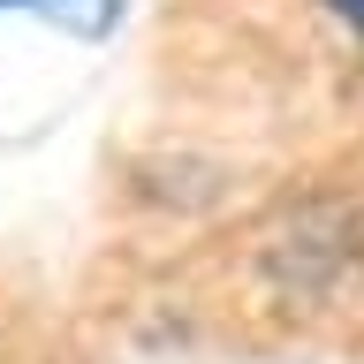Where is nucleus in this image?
I'll return each instance as SVG.
<instances>
[{
  "instance_id": "obj_1",
  "label": "nucleus",
  "mask_w": 364,
  "mask_h": 364,
  "mask_svg": "<svg viewBox=\"0 0 364 364\" xmlns=\"http://www.w3.org/2000/svg\"><path fill=\"white\" fill-rule=\"evenodd\" d=\"M0 16H31V23H53L68 38H107L122 23V0H0Z\"/></svg>"
},
{
  "instance_id": "obj_2",
  "label": "nucleus",
  "mask_w": 364,
  "mask_h": 364,
  "mask_svg": "<svg viewBox=\"0 0 364 364\" xmlns=\"http://www.w3.org/2000/svg\"><path fill=\"white\" fill-rule=\"evenodd\" d=\"M318 8H326V16H334L341 31H349V38L364 46V0H318Z\"/></svg>"
}]
</instances>
